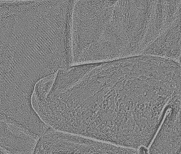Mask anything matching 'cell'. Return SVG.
Listing matches in <instances>:
<instances>
[{
  "label": "cell",
  "instance_id": "4",
  "mask_svg": "<svg viewBox=\"0 0 181 154\" xmlns=\"http://www.w3.org/2000/svg\"><path fill=\"white\" fill-rule=\"evenodd\" d=\"M148 150L149 154H181L180 117L165 120Z\"/></svg>",
  "mask_w": 181,
  "mask_h": 154
},
{
  "label": "cell",
  "instance_id": "3",
  "mask_svg": "<svg viewBox=\"0 0 181 154\" xmlns=\"http://www.w3.org/2000/svg\"><path fill=\"white\" fill-rule=\"evenodd\" d=\"M180 61L181 17L164 30L141 54Z\"/></svg>",
  "mask_w": 181,
  "mask_h": 154
},
{
  "label": "cell",
  "instance_id": "1",
  "mask_svg": "<svg viewBox=\"0 0 181 154\" xmlns=\"http://www.w3.org/2000/svg\"><path fill=\"white\" fill-rule=\"evenodd\" d=\"M115 84V79L107 76L95 79L90 98V109L94 122L109 140L113 129Z\"/></svg>",
  "mask_w": 181,
  "mask_h": 154
},
{
  "label": "cell",
  "instance_id": "5",
  "mask_svg": "<svg viewBox=\"0 0 181 154\" xmlns=\"http://www.w3.org/2000/svg\"><path fill=\"white\" fill-rule=\"evenodd\" d=\"M106 143L81 137L77 143L74 154H106Z\"/></svg>",
  "mask_w": 181,
  "mask_h": 154
},
{
  "label": "cell",
  "instance_id": "2",
  "mask_svg": "<svg viewBox=\"0 0 181 154\" xmlns=\"http://www.w3.org/2000/svg\"><path fill=\"white\" fill-rule=\"evenodd\" d=\"M37 141L11 122L8 116L1 115V149L9 154H32Z\"/></svg>",
  "mask_w": 181,
  "mask_h": 154
}]
</instances>
